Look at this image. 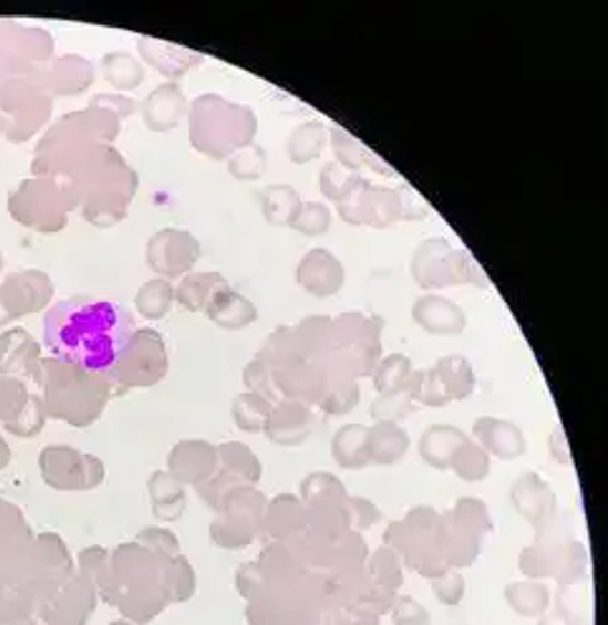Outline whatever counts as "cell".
<instances>
[{
    "label": "cell",
    "instance_id": "6da1fadb",
    "mask_svg": "<svg viewBox=\"0 0 608 625\" xmlns=\"http://www.w3.org/2000/svg\"><path fill=\"white\" fill-rule=\"evenodd\" d=\"M132 315L104 298L74 295L47 313L43 341L56 358L94 374H112L132 338Z\"/></svg>",
    "mask_w": 608,
    "mask_h": 625
},
{
    "label": "cell",
    "instance_id": "7a4b0ae2",
    "mask_svg": "<svg viewBox=\"0 0 608 625\" xmlns=\"http://www.w3.org/2000/svg\"><path fill=\"white\" fill-rule=\"evenodd\" d=\"M53 179L63 185L84 220L102 230L126 220L132 199L140 189L137 169L126 165L114 144H94L79 152Z\"/></svg>",
    "mask_w": 608,
    "mask_h": 625
},
{
    "label": "cell",
    "instance_id": "3957f363",
    "mask_svg": "<svg viewBox=\"0 0 608 625\" xmlns=\"http://www.w3.org/2000/svg\"><path fill=\"white\" fill-rule=\"evenodd\" d=\"M189 144L215 162H228L250 147L258 134V116L248 104H235L220 94H203L189 102Z\"/></svg>",
    "mask_w": 608,
    "mask_h": 625
},
{
    "label": "cell",
    "instance_id": "277c9868",
    "mask_svg": "<svg viewBox=\"0 0 608 625\" xmlns=\"http://www.w3.org/2000/svg\"><path fill=\"white\" fill-rule=\"evenodd\" d=\"M336 207H339L343 222L353 225V228L377 230L392 228V225L402 220H416V217H424L430 212L424 199L416 197L406 185L379 187L371 185L369 179Z\"/></svg>",
    "mask_w": 608,
    "mask_h": 625
},
{
    "label": "cell",
    "instance_id": "5b68a950",
    "mask_svg": "<svg viewBox=\"0 0 608 625\" xmlns=\"http://www.w3.org/2000/svg\"><path fill=\"white\" fill-rule=\"evenodd\" d=\"M412 280L426 293L455 285H487V275L480 270L467 250L455 248L447 238H430L416 244L412 256Z\"/></svg>",
    "mask_w": 608,
    "mask_h": 625
},
{
    "label": "cell",
    "instance_id": "8992f818",
    "mask_svg": "<svg viewBox=\"0 0 608 625\" xmlns=\"http://www.w3.org/2000/svg\"><path fill=\"white\" fill-rule=\"evenodd\" d=\"M76 210L63 185L49 177L23 179L11 195H8V215L23 228L56 235L66 230L69 215Z\"/></svg>",
    "mask_w": 608,
    "mask_h": 625
},
{
    "label": "cell",
    "instance_id": "52a82bcc",
    "mask_svg": "<svg viewBox=\"0 0 608 625\" xmlns=\"http://www.w3.org/2000/svg\"><path fill=\"white\" fill-rule=\"evenodd\" d=\"M51 384H49V398L56 414L69 416L71 421H76V427H84L86 421H92L104 409V392L109 384V374H94L76 364H69L63 358L49 361Z\"/></svg>",
    "mask_w": 608,
    "mask_h": 625
},
{
    "label": "cell",
    "instance_id": "ba28073f",
    "mask_svg": "<svg viewBox=\"0 0 608 625\" xmlns=\"http://www.w3.org/2000/svg\"><path fill=\"white\" fill-rule=\"evenodd\" d=\"M53 96L43 79L16 76L0 86V114L8 119L6 139L13 144L29 142L49 124Z\"/></svg>",
    "mask_w": 608,
    "mask_h": 625
},
{
    "label": "cell",
    "instance_id": "9c48e42d",
    "mask_svg": "<svg viewBox=\"0 0 608 625\" xmlns=\"http://www.w3.org/2000/svg\"><path fill=\"white\" fill-rule=\"evenodd\" d=\"M387 540L392 542L394 552L410 560V565L420 570L422 575L437 577L444 573V555L440 540V514L434 510H412L404 522H392L387 532Z\"/></svg>",
    "mask_w": 608,
    "mask_h": 625
},
{
    "label": "cell",
    "instance_id": "30bf717a",
    "mask_svg": "<svg viewBox=\"0 0 608 625\" xmlns=\"http://www.w3.org/2000/svg\"><path fill=\"white\" fill-rule=\"evenodd\" d=\"M51 61V33L16 21H0V76L43 79Z\"/></svg>",
    "mask_w": 608,
    "mask_h": 625
},
{
    "label": "cell",
    "instance_id": "8fae6325",
    "mask_svg": "<svg viewBox=\"0 0 608 625\" xmlns=\"http://www.w3.org/2000/svg\"><path fill=\"white\" fill-rule=\"evenodd\" d=\"M490 530H493V520H490L487 507L475 497H462L455 510L440 518L444 563H450L452 567H467L477 555L480 540Z\"/></svg>",
    "mask_w": 608,
    "mask_h": 625
},
{
    "label": "cell",
    "instance_id": "7c38bea8",
    "mask_svg": "<svg viewBox=\"0 0 608 625\" xmlns=\"http://www.w3.org/2000/svg\"><path fill=\"white\" fill-rule=\"evenodd\" d=\"M381 331H384V321L379 315L359 311L341 313L339 319H331V346L347 358L353 374L371 376L381 358Z\"/></svg>",
    "mask_w": 608,
    "mask_h": 625
},
{
    "label": "cell",
    "instance_id": "4fadbf2b",
    "mask_svg": "<svg viewBox=\"0 0 608 625\" xmlns=\"http://www.w3.org/2000/svg\"><path fill=\"white\" fill-rule=\"evenodd\" d=\"M167 374V348L162 333L154 329H140L132 333L112 374L130 386H152Z\"/></svg>",
    "mask_w": 608,
    "mask_h": 625
},
{
    "label": "cell",
    "instance_id": "5bb4252c",
    "mask_svg": "<svg viewBox=\"0 0 608 625\" xmlns=\"http://www.w3.org/2000/svg\"><path fill=\"white\" fill-rule=\"evenodd\" d=\"M203 256V244L189 230L179 228H165L157 230L147 240V250H144V260L154 278H185L195 273V265Z\"/></svg>",
    "mask_w": 608,
    "mask_h": 625
},
{
    "label": "cell",
    "instance_id": "9a60e30c",
    "mask_svg": "<svg viewBox=\"0 0 608 625\" xmlns=\"http://www.w3.org/2000/svg\"><path fill=\"white\" fill-rule=\"evenodd\" d=\"M53 295H56V288L43 270L31 268L11 273L0 283V325L13 323L23 315L41 313L53 301Z\"/></svg>",
    "mask_w": 608,
    "mask_h": 625
},
{
    "label": "cell",
    "instance_id": "2e32d148",
    "mask_svg": "<svg viewBox=\"0 0 608 625\" xmlns=\"http://www.w3.org/2000/svg\"><path fill=\"white\" fill-rule=\"evenodd\" d=\"M41 461L49 485L56 489H92L104 479L102 461H96L94 457H81L74 449H47Z\"/></svg>",
    "mask_w": 608,
    "mask_h": 625
},
{
    "label": "cell",
    "instance_id": "e0dca14e",
    "mask_svg": "<svg viewBox=\"0 0 608 625\" xmlns=\"http://www.w3.org/2000/svg\"><path fill=\"white\" fill-rule=\"evenodd\" d=\"M296 283L313 298H333L347 285V268L326 248H313L298 260Z\"/></svg>",
    "mask_w": 608,
    "mask_h": 625
},
{
    "label": "cell",
    "instance_id": "ac0fdd59",
    "mask_svg": "<svg viewBox=\"0 0 608 625\" xmlns=\"http://www.w3.org/2000/svg\"><path fill=\"white\" fill-rule=\"evenodd\" d=\"M511 504L538 532L550 528L553 518H556V492H553L546 479L535 472L515 479L511 489Z\"/></svg>",
    "mask_w": 608,
    "mask_h": 625
},
{
    "label": "cell",
    "instance_id": "d6986e66",
    "mask_svg": "<svg viewBox=\"0 0 608 625\" xmlns=\"http://www.w3.org/2000/svg\"><path fill=\"white\" fill-rule=\"evenodd\" d=\"M412 321L432 336H460L467 331V313L440 293H422L416 298Z\"/></svg>",
    "mask_w": 608,
    "mask_h": 625
},
{
    "label": "cell",
    "instance_id": "ffe728a7",
    "mask_svg": "<svg viewBox=\"0 0 608 625\" xmlns=\"http://www.w3.org/2000/svg\"><path fill=\"white\" fill-rule=\"evenodd\" d=\"M472 437L483 447L490 457L503 461L521 459L528 455V439L515 421L497 419V416H480L472 424Z\"/></svg>",
    "mask_w": 608,
    "mask_h": 625
},
{
    "label": "cell",
    "instance_id": "44dd1931",
    "mask_svg": "<svg viewBox=\"0 0 608 625\" xmlns=\"http://www.w3.org/2000/svg\"><path fill=\"white\" fill-rule=\"evenodd\" d=\"M189 102L179 84H159L142 102V122L150 132H172L187 119Z\"/></svg>",
    "mask_w": 608,
    "mask_h": 625
},
{
    "label": "cell",
    "instance_id": "7402d4cb",
    "mask_svg": "<svg viewBox=\"0 0 608 625\" xmlns=\"http://www.w3.org/2000/svg\"><path fill=\"white\" fill-rule=\"evenodd\" d=\"M137 51H140L142 61H147L154 71H159V74L165 76L169 84H177L179 79L203 63V53L175 46V43H167V41L150 39V35H140Z\"/></svg>",
    "mask_w": 608,
    "mask_h": 625
},
{
    "label": "cell",
    "instance_id": "603a6c76",
    "mask_svg": "<svg viewBox=\"0 0 608 625\" xmlns=\"http://www.w3.org/2000/svg\"><path fill=\"white\" fill-rule=\"evenodd\" d=\"M96 79L94 63L79 53H63L61 59H53L43 84H47L51 96H81L89 92Z\"/></svg>",
    "mask_w": 608,
    "mask_h": 625
},
{
    "label": "cell",
    "instance_id": "cb8c5ba5",
    "mask_svg": "<svg viewBox=\"0 0 608 625\" xmlns=\"http://www.w3.org/2000/svg\"><path fill=\"white\" fill-rule=\"evenodd\" d=\"M313 431V414L301 402H284L274 406L266 424V434L280 447H298Z\"/></svg>",
    "mask_w": 608,
    "mask_h": 625
},
{
    "label": "cell",
    "instance_id": "d4e9b609",
    "mask_svg": "<svg viewBox=\"0 0 608 625\" xmlns=\"http://www.w3.org/2000/svg\"><path fill=\"white\" fill-rule=\"evenodd\" d=\"M412 447L410 431L394 421H377L367 427V457L369 465L394 467L406 457Z\"/></svg>",
    "mask_w": 608,
    "mask_h": 625
},
{
    "label": "cell",
    "instance_id": "484cf974",
    "mask_svg": "<svg viewBox=\"0 0 608 625\" xmlns=\"http://www.w3.org/2000/svg\"><path fill=\"white\" fill-rule=\"evenodd\" d=\"M205 315L217 325V329L243 331L256 323L258 308L248 295L238 293L235 288H223L220 293H215L210 305L205 308Z\"/></svg>",
    "mask_w": 608,
    "mask_h": 625
},
{
    "label": "cell",
    "instance_id": "4316f807",
    "mask_svg": "<svg viewBox=\"0 0 608 625\" xmlns=\"http://www.w3.org/2000/svg\"><path fill=\"white\" fill-rule=\"evenodd\" d=\"M470 437L462 429L452 427V424H434V427L424 429L416 444V451L426 467L437 469V472H447L452 465V457L457 455V449L465 444Z\"/></svg>",
    "mask_w": 608,
    "mask_h": 625
},
{
    "label": "cell",
    "instance_id": "83f0119b",
    "mask_svg": "<svg viewBox=\"0 0 608 625\" xmlns=\"http://www.w3.org/2000/svg\"><path fill=\"white\" fill-rule=\"evenodd\" d=\"M329 144H331V149L336 154V162H339L341 167H347L351 171H359V175L364 169H371V171H377V175L396 177V171L389 167L387 162L379 157V154H374L369 147H364V142L351 137L349 132L331 129Z\"/></svg>",
    "mask_w": 608,
    "mask_h": 625
},
{
    "label": "cell",
    "instance_id": "f1b7e54d",
    "mask_svg": "<svg viewBox=\"0 0 608 625\" xmlns=\"http://www.w3.org/2000/svg\"><path fill=\"white\" fill-rule=\"evenodd\" d=\"M223 288H230L228 278L223 273H215V270H210V273H189L179 278V283L175 285V303L189 313H205L215 293H220Z\"/></svg>",
    "mask_w": 608,
    "mask_h": 625
},
{
    "label": "cell",
    "instance_id": "f546056e",
    "mask_svg": "<svg viewBox=\"0 0 608 625\" xmlns=\"http://www.w3.org/2000/svg\"><path fill=\"white\" fill-rule=\"evenodd\" d=\"M258 202L268 225H274V228H290L296 212L301 210L303 197L298 195L296 187H290L286 183H276L260 189Z\"/></svg>",
    "mask_w": 608,
    "mask_h": 625
},
{
    "label": "cell",
    "instance_id": "4dcf8cb0",
    "mask_svg": "<svg viewBox=\"0 0 608 625\" xmlns=\"http://www.w3.org/2000/svg\"><path fill=\"white\" fill-rule=\"evenodd\" d=\"M331 129L323 122H303L290 132L286 152L288 159L293 165H308V162H319L323 157V149L329 147Z\"/></svg>",
    "mask_w": 608,
    "mask_h": 625
},
{
    "label": "cell",
    "instance_id": "1f68e13d",
    "mask_svg": "<svg viewBox=\"0 0 608 625\" xmlns=\"http://www.w3.org/2000/svg\"><path fill=\"white\" fill-rule=\"evenodd\" d=\"M172 472L183 482H199L213 472L215 451L205 441H185L172 451Z\"/></svg>",
    "mask_w": 608,
    "mask_h": 625
},
{
    "label": "cell",
    "instance_id": "d6a6232c",
    "mask_svg": "<svg viewBox=\"0 0 608 625\" xmlns=\"http://www.w3.org/2000/svg\"><path fill=\"white\" fill-rule=\"evenodd\" d=\"M333 461L349 472L369 467L367 457V427L364 424H343L331 439Z\"/></svg>",
    "mask_w": 608,
    "mask_h": 625
},
{
    "label": "cell",
    "instance_id": "836d02e7",
    "mask_svg": "<svg viewBox=\"0 0 608 625\" xmlns=\"http://www.w3.org/2000/svg\"><path fill=\"white\" fill-rule=\"evenodd\" d=\"M505 603L511 611L523 615V618H540L550 611V591L540 580H523V583H511L503 591Z\"/></svg>",
    "mask_w": 608,
    "mask_h": 625
},
{
    "label": "cell",
    "instance_id": "e575fe53",
    "mask_svg": "<svg viewBox=\"0 0 608 625\" xmlns=\"http://www.w3.org/2000/svg\"><path fill=\"white\" fill-rule=\"evenodd\" d=\"M102 74L116 92L124 94L137 92L147 71H144V63L137 56H132V53L109 51L102 56Z\"/></svg>",
    "mask_w": 608,
    "mask_h": 625
},
{
    "label": "cell",
    "instance_id": "d590c367",
    "mask_svg": "<svg viewBox=\"0 0 608 625\" xmlns=\"http://www.w3.org/2000/svg\"><path fill=\"white\" fill-rule=\"evenodd\" d=\"M420 374L422 371H414L399 392L392 394H381L374 406H371V419L374 421H404L406 416H412L416 409V392H420Z\"/></svg>",
    "mask_w": 608,
    "mask_h": 625
},
{
    "label": "cell",
    "instance_id": "8d00e7d4",
    "mask_svg": "<svg viewBox=\"0 0 608 625\" xmlns=\"http://www.w3.org/2000/svg\"><path fill=\"white\" fill-rule=\"evenodd\" d=\"M39 361V343L31 338L29 331L11 329L0 333V368L6 371H29Z\"/></svg>",
    "mask_w": 608,
    "mask_h": 625
},
{
    "label": "cell",
    "instance_id": "74e56055",
    "mask_svg": "<svg viewBox=\"0 0 608 625\" xmlns=\"http://www.w3.org/2000/svg\"><path fill=\"white\" fill-rule=\"evenodd\" d=\"M434 371L442 378L444 392H447L450 402H465V398L475 392V371H472V364L465 356H442L437 364H434Z\"/></svg>",
    "mask_w": 608,
    "mask_h": 625
},
{
    "label": "cell",
    "instance_id": "f35d334b",
    "mask_svg": "<svg viewBox=\"0 0 608 625\" xmlns=\"http://www.w3.org/2000/svg\"><path fill=\"white\" fill-rule=\"evenodd\" d=\"M134 305H137L142 319L162 321L169 313V308L175 305V283L165 278L147 280L134 295Z\"/></svg>",
    "mask_w": 608,
    "mask_h": 625
},
{
    "label": "cell",
    "instance_id": "ab89813d",
    "mask_svg": "<svg viewBox=\"0 0 608 625\" xmlns=\"http://www.w3.org/2000/svg\"><path fill=\"white\" fill-rule=\"evenodd\" d=\"M152 502H154V514L162 520H177L179 514L185 512L187 500L183 487H179V479L172 475L157 472L150 482Z\"/></svg>",
    "mask_w": 608,
    "mask_h": 625
},
{
    "label": "cell",
    "instance_id": "60d3db41",
    "mask_svg": "<svg viewBox=\"0 0 608 625\" xmlns=\"http://www.w3.org/2000/svg\"><path fill=\"white\" fill-rule=\"evenodd\" d=\"M296 341H298V351H301V358L308 356H323L329 353L331 346V319L329 315H311V319L301 321L298 325H293Z\"/></svg>",
    "mask_w": 608,
    "mask_h": 625
},
{
    "label": "cell",
    "instance_id": "b9f144b4",
    "mask_svg": "<svg viewBox=\"0 0 608 625\" xmlns=\"http://www.w3.org/2000/svg\"><path fill=\"white\" fill-rule=\"evenodd\" d=\"M364 183H367L364 175L341 167L339 162H329V165H326L319 175V187H321L323 197L336 205L351 197Z\"/></svg>",
    "mask_w": 608,
    "mask_h": 625
},
{
    "label": "cell",
    "instance_id": "7bdbcfd3",
    "mask_svg": "<svg viewBox=\"0 0 608 625\" xmlns=\"http://www.w3.org/2000/svg\"><path fill=\"white\" fill-rule=\"evenodd\" d=\"M414 374L412 368V358L404 356V353H389V356L379 358L377 368L371 371V382H374L377 394H392L399 392L406 382H410V376Z\"/></svg>",
    "mask_w": 608,
    "mask_h": 625
},
{
    "label": "cell",
    "instance_id": "ee69618b",
    "mask_svg": "<svg viewBox=\"0 0 608 625\" xmlns=\"http://www.w3.org/2000/svg\"><path fill=\"white\" fill-rule=\"evenodd\" d=\"M452 472H455L462 482H483V479L490 477V469H493V461H490L487 451L480 447L477 441L467 439L462 447L457 449V455L452 457V465H450Z\"/></svg>",
    "mask_w": 608,
    "mask_h": 625
},
{
    "label": "cell",
    "instance_id": "f6af8a7d",
    "mask_svg": "<svg viewBox=\"0 0 608 625\" xmlns=\"http://www.w3.org/2000/svg\"><path fill=\"white\" fill-rule=\"evenodd\" d=\"M268 149L253 142L250 147L235 152L228 159V171L238 183H258L268 171Z\"/></svg>",
    "mask_w": 608,
    "mask_h": 625
},
{
    "label": "cell",
    "instance_id": "bcb514c9",
    "mask_svg": "<svg viewBox=\"0 0 608 625\" xmlns=\"http://www.w3.org/2000/svg\"><path fill=\"white\" fill-rule=\"evenodd\" d=\"M270 412H274V404L268 402L266 396L260 394H243L235 398L233 404V416L235 424L245 431H262L270 419Z\"/></svg>",
    "mask_w": 608,
    "mask_h": 625
},
{
    "label": "cell",
    "instance_id": "7dc6e473",
    "mask_svg": "<svg viewBox=\"0 0 608 625\" xmlns=\"http://www.w3.org/2000/svg\"><path fill=\"white\" fill-rule=\"evenodd\" d=\"M333 212L326 202H303L301 210L296 212L290 230L306 235V238H321L331 230Z\"/></svg>",
    "mask_w": 608,
    "mask_h": 625
},
{
    "label": "cell",
    "instance_id": "c3c4849f",
    "mask_svg": "<svg viewBox=\"0 0 608 625\" xmlns=\"http://www.w3.org/2000/svg\"><path fill=\"white\" fill-rule=\"evenodd\" d=\"M359 404V386L353 384V376L347 378H339V382H333L329 386V392L323 396V412H329L333 416H341V414H349L357 409Z\"/></svg>",
    "mask_w": 608,
    "mask_h": 625
},
{
    "label": "cell",
    "instance_id": "681fc988",
    "mask_svg": "<svg viewBox=\"0 0 608 625\" xmlns=\"http://www.w3.org/2000/svg\"><path fill=\"white\" fill-rule=\"evenodd\" d=\"M558 563H560V560L556 558V552L543 548V542H535V545L525 548L521 552V573H525L533 580L556 575Z\"/></svg>",
    "mask_w": 608,
    "mask_h": 625
},
{
    "label": "cell",
    "instance_id": "f907efd6",
    "mask_svg": "<svg viewBox=\"0 0 608 625\" xmlns=\"http://www.w3.org/2000/svg\"><path fill=\"white\" fill-rule=\"evenodd\" d=\"M223 461L228 465L235 475H240L243 479H248V482H258L260 479V465H258V459L250 455L248 449L240 447V444H225L223 447Z\"/></svg>",
    "mask_w": 608,
    "mask_h": 625
},
{
    "label": "cell",
    "instance_id": "816d5d0a",
    "mask_svg": "<svg viewBox=\"0 0 608 625\" xmlns=\"http://www.w3.org/2000/svg\"><path fill=\"white\" fill-rule=\"evenodd\" d=\"M432 591L440 603L450 605V608H457V605L462 603V597H465L467 593V585H465V577H462L457 570H444L442 575L432 580Z\"/></svg>",
    "mask_w": 608,
    "mask_h": 625
},
{
    "label": "cell",
    "instance_id": "f5cc1de1",
    "mask_svg": "<svg viewBox=\"0 0 608 625\" xmlns=\"http://www.w3.org/2000/svg\"><path fill=\"white\" fill-rule=\"evenodd\" d=\"M301 494H303V500H308V502L319 500V497H347L339 479H336L333 475H321V472L308 475L303 479Z\"/></svg>",
    "mask_w": 608,
    "mask_h": 625
},
{
    "label": "cell",
    "instance_id": "db71d44e",
    "mask_svg": "<svg viewBox=\"0 0 608 625\" xmlns=\"http://www.w3.org/2000/svg\"><path fill=\"white\" fill-rule=\"evenodd\" d=\"M392 618H394V625H424V623H430L432 615L424 608V605L416 603L412 595H402L394 605Z\"/></svg>",
    "mask_w": 608,
    "mask_h": 625
},
{
    "label": "cell",
    "instance_id": "11a10c76",
    "mask_svg": "<svg viewBox=\"0 0 608 625\" xmlns=\"http://www.w3.org/2000/svg\"><path fill=\"white\" fill-rule=\"evenodd\" d=\"M89 104L109 108V112H114L122 122L130 119V116L137 112V102H134V98H130V96H124V94H96Z\"/></svg>",
    "mask_w": 608,
    "mask_h": 625
},
{
    "label": "cell",
    "instance_id": "9f6ffc18",
    "mask_svg": "<svg viewBox=\"0 0 608 625\" xmlns=\"http://www.w3.org/2000/svg\"><path fill=\"white\" fill-rule=\"evenodd\" d=\"M349 520L353 528L369 530L371 524L379 520V510L369 500H361V497H349Z\"/></svg>",
    "mask_w": 608,
    "mask_h": 625
},
{
    "label": "cell",
    "instance_id": "6f0895ef",
    "mask_svg": "<svg viewBox=\"0 0 608 625\" xmlns=\"http://www.w3.org/2000/svg\"><path fill=\"white\" fill-rule=\"evenodd\" d=\"M245 382H248L250 392L253 394H260L266 396L270 402V396H274V388H270V374H268V366L262 364L260 358L250 361L248 368H245Z\"/></svg>",
    "mask_w": 608,
    "mask_h": 625
},
{
    "label": "cell",
    "instance_id": "680465c9",
    "mask_svg": "<svg viewBox=\"0 0 608 625\" xmlns=\"http://www.w3.org/2000/svg\"><path fill=\"white\" fill-rule=\"evenodd\" d=\"M374 570L377 573L384 577V585L389 587H396L399 583V558H396V552L392 548H381L377 555H374Z\"/></svg>",
    "mask_w": 608,
    "mask_h": 625
},
{
    "label": "cell",
    "instance_id": "91938a15",
    "mask_svg": "<svg viewBox=\"0 0 608 625\" xmlns=\"http://www.w3.org/2000/svg\"><path fill=\"white\" fill-rule=\"evenodd\" d=\"M548 451H550V457L556 459L560 467H570V449H568V439H566V434H563V429H560V427L553 429L550 439H548Z\"/></svg>",
    "mask_w": 608,
    "mask_h": 625
},
{
    "label": "cell",
    "instance_id": "94428289",
    "mask_svg": "<svg viewBox=\"0 0 608 625\" xmlns=\"http://www.w3.org/2000/svg\"><path fill=\"white\" fill-rule=\"evenodd\" d=\"M538 625H576V621L570 618L568 613H563V611H548L546 615H540V623Z\"/></svg>",
    "mask_w": 608,
    "mask_h": 625
},
{
    "label": "cell",
    "instance_id": "6125c7cd",
    "mask_svg": "<svg viewBox=\"0 0 608 625\" xmlns=\"http://www.w3.org/2000/svg\"><path fill=\"white\" fill-rule=\"evenodd\" d=\"M6 132H8V119L0 114V137H6Z\"/></svg>",
    "mask_w": 608,
    "mask_h": 625
},
{
    "label": "cell",
    "instance_id": "be15d7a7",
    "mask_svg": "<svg viewBox=\"0 0 608 625\" xmlns=\"http://www.w3.org/2000/svg\"><path fill=\"white\" fill-rule=\"evenodd\" d=\"M0 270H3V252H0Z\"/></svg>",
    "mask_w": 608,
    "mask_h": 625
},
{
    "label": "cell",
    "instance_id": "e7e4bbea",
    "mask_svg": "<svg viewBox=\"0 0 608 625\" xmlns=\"http://www.w3.org/2000/svg\"><path fill=\"white\" fill-rule=\"evenodd\" d=\"M6 81H8L6 76H0V86H3V84H6Z\"/></svg>",
    "mask_w": 608,
    "mask_h": 625
},
{
    "label": "cell",
    "instance_id": "03108f58",
    "mask_svg": "<svg viewBox=\"0 0 608 625\" xmlns=\"http://www.w3.org/2000/svg\"><path fill=\"white\" fill-rule=\"evenodd\" d=\"M424 625H432V623H424Z\"/></svg>",
    "mask_w": 608,
    "mask_h": 625
}]
</instances>
